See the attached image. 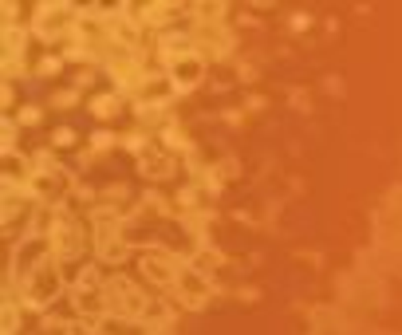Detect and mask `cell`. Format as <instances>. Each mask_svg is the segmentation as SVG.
I'll list each match as a JSON object with an SVG mask.
<instances>
[{"mask_svg": "<svg viewBox=\"0 0 402 335\" xmlns=\"http://www.w3.org/2000/svg\"><path fill=\"white\" fill-rule=\"evenodd\" d=\"M48 237H51V249H55L60 260H75V256H79L83 237H79V229H75V221H71L67 213L55 217V229H48Z\"/></svg>", "mask_w": 402, "mask_h": 335, "instance_id": "obj_5", "label": "cell"}, {"mask_svg": "<svg viewBox=\"0 0 402 335\" xmlns=\"http://www.w3.org/2000/svg\"><path fill=\"white\" fill-rule=\"evenodd\" d=\"M32 190L40 193V197H48V201H60L64 190H67V182H64L60 170H40V174L32 177Z\"/></svg>", "mask_w": 402, "mask_h": 335, "instance_id": "obj_9", "label": "cell"}, {"mask_svg": "<svg viewBox=\"0 0 402 335\" xmlns=\"http://www.w3.org/2000/svg\"><path fill=\"white\" fill-rule=\"evenodd\" d=\"M48 245H51V237H28V240H24V245L16 249V264L32 272V269H36V256H40V253L48 256Z\"/></svg>", "mask_w": 402, "mask_h": 335, "instance_id": "obj_12", "label": "cell"}, {"mask_svg": "<svg viewBox=\"0 0 402 335\" xmlns=\"http://www.w3.org/2000/svg\"><path fill=\"white\" fill-rule=\"evenodd\" d=\"M64 335H95V332H91V327H79V323H71Z\"/></svg>", "mask_w": 402, "mask_h": 335, "instance_id": "obj_19", "label": "cell"}, {"mask_svg": "<svg viewBox=\"0 0 402 335\" xmlns=\"http://www.w3.org/2000/svg\"><path fill=\"white\" fill-rule=\"evenodd\" d=\"M138 269H142V276L150 284H158V288L177 284V276H181V264H177L174 253H166V249H142Z\"/></svg>", "mask_w": 402, "mask_h": 335, "instance_id": "obj_3", "label": "cell"}, {"mask_svg": "<svg viewBox=\"0 0 402 335\" xmlns=\"http://www.w3.org/2000/svg\"><path fill=\"white\" fill-rule=\"evenodd\" d=\"M177 292H181V300L190 303V308H205V300H210V276L201 269H181V276H177Z\"/></svg>", "mask_w": 402, "mask_h": 335, "instance_id": "obj_7", "label": "cell"}, {"mask_svg": "<svg viewBox=\"0 0 402 335\" xmlns=\"http://www.w3.org/2000/svg\"><path fill=\"white\" fill-rule=\"evenodd\" d=\"M71 303H75V312L79 316H107V308H111V296H107V288L99 284H75V292H71Z\"/></svg>", "mask_w": 402, "mask_h": 335, "instance_id": "obj_6", "label": "cell"}, {"mask_svg": "<svg viewBox=\"0 0 402 335\" xmlns=\"http://www.w3.org/2000/svg\"><path fill=\"white\" fill-rule=\"evenodd\" d=\"M174 16H177L174 4H150L142 12V20H150V24H166V20H174Z\"/></svg>", "mask_w": 402, "mask_h": 335, "instance_id": "obj_14", "label": "cell"}, {"mask_svg": "<svg viewBox=\"0 0 402 335\" xmlns=\"http://www.w3.org/2000/svg\"><path fill=\"white\" fill-rule=\"evenodd\" d=\"M107 296H111V303L123 312V316H146V312H150L146 292H138V284L127 280V276H114L111 284H107Z\"/></svg>", "mask_w": 402, "mask_h": 335, "instance_id": "obj_4", "label": "cell"}, {"mask_svg": "<svg viewBox=\"0 0 402 335\" xmlns=\"http://www.w3.org/2000/svg\"><path fill=\"white\" fill-rule=\"evenodd\" d=\"M201 71H205V64L197 55H186V60H177L170 67V79H174V87H193V83L201 79Z\"/></svg>", "mask_w": 402, "mask_h": 335, "instance_id": "obj_10", "label": "cell"}, {"mask_svg": "<svg viewBox=\"0 0 402 335\" xmlns=\"http://www.w3.org/2000/svg\"><path fill=\"white\" fill-rule=\"evenodd\" d=\"M95 253L103 256V260H111V264L127 260V240L118 233V217L107 213V209L95 213Z\"/></svg>", "mask_w": 402, "mask_h": 335, "instance_id": "obj_2", "label": "cell"}, {"mask_svg": "<svg viewBox=\"0 0 402 335\" xmlns=\"http://www.w3.org/2000/svg\"><path fill=\"white\" fill-rule=\"evenodd\" d=\"M107 335H146V332L138 327V323H111V327H107Z\"/></svg>", "mask_w": 402, "mask_h": 335, "instance_id": "obj_16", "label": "cell"}, {"mask_svg": "<svg viewBox=\"0 0 402 335\" xmlns=\"http://www.w3.org/2000/svg\"><path fill=\"white\" fill-rule=\"evenodd\" d=\"M67 142H71V130H55V146H67Z\"/></svg>", "mask_w": 402, "mask_h": 335, "instance_id": "obj_18", "label": "cell"}, {"mask_svg": "<svg viewBox=\"0 0 402 335\" xmlns=\"http://www.w3.org/2000/svg\"><path fill=\"white\" fill-rule=\"evenodd\" d=\"M71 28V8L67 4H44L36 12V32L40 36H60Z\"/></svg>", "mask_w": 402, "mask_h": 335, "instance_id": "obj_8", "label": "cell"}, {"mask_svg": "<svg viewBox=\"0 0 402 335\" xmlns=\"http://www.w3.org/2000/svg\"><path fill=\"white\" fill-rule=\"evenodd\" d=\"M111 111H114V99H107V95L95 99V114H111Z\"/></svg>", "mask_w": 402, "mask_h": 335, "instance_id": "obj_17", "label": "cell"}, {"mask_svg": "<svg viewBox=\"0 0 402 335\" xmlns=\"http://www.w3.org/2000/svg\"><path fill=\"white\" fill-rule=\"evenodd\" d=\"M60 288H64V280H60V269H55V260H40V264L28 272V280H24L28 303H36V308H48V303L60 296Z\"/></svg>", "mask_w": 402, "mask_h": 335, "instance_id": "obj_1", "label": "cell"}, {"mask_svg": "<svg viewBox=\"0 0 402 335\" xmlns=\"http://www.w3.org/2000/svg\"><path fill=\"white\" fill-rule=\"evenodd\" d=\"M166 170H170V158H166V154H146V174L150 177H162Z\"/></svg>", "mask_w": 402, "mask_h": 335, "instance_id": "obj_15", "label": "cell"}, {"mask_svg": "<svg viewBox=\"0 0 402 335\" xmlns=\"http://www.w3.org/2000/svg\"><path fill=\"white\" fill-rule=\"evenodd\" d=\"M170 91H174V79H170V75H150V79L142 75V83H138V99H142V103H162Z\"/></svg>", "mask_w": 402, "mask_h": 335, "instance_id": "obj_11", "label": "cell"}, {"mask_svg": "<svg viewBox=\"0 0 402 335\" xmlns=\"http://www.w3.org/2000/svg\"><path fill=\"white\" fill-rule=\"evenodd\" d=\"M193 40L190 36H166V40H162V51H166V55H170V60H186V55H193Z\"/></svg>", "mask_w": 402, "mask_h": 335, "instance_id": "obj_13", "label": "cell"}]
</instances>
